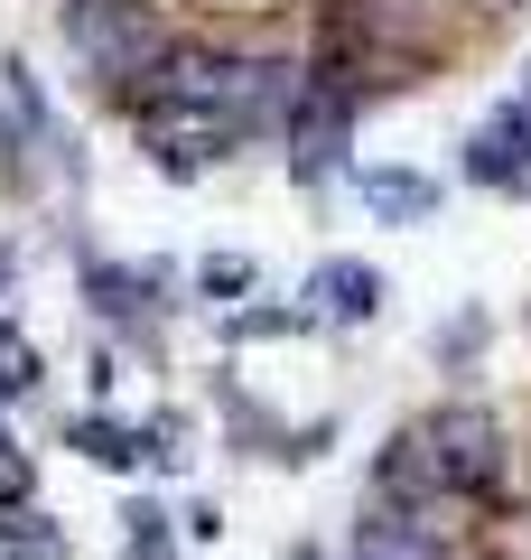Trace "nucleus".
I'll return each mask as SVG.
<instances>
[{
  "instance_id": "9",
  "label": "nucleus",
  "mask_w": 531,
  "mask_h": 560,
  "mask_svg": "<svg viewBox=\"0 0 531 560\" xmlns=\"http://www.w3.org/2000/svg\"><path fill=\"white\" fill-rule=\"evenodd\" d=\"M66 448H84L94 467H140L150 458V430H121V420L84 411V420H66Z\"/></svg>"
},
{
  "instance_id": "7",
  "label": "nucleus",
  "mask_w": 531,
  "mask_h": 560,
  "mask_svg": "<svg viewBox=\"0 0 531 560\" xmlns=\"http://www.w3.org/2000/svg\"><path fill=\"white\" fill-rule=\"evenodd\" d=\"M84 290H94V308L113 327H150V290H158V271H113V261H94V271H84Z\"/></svg>"
},
{
  "instance_id": "15",
  "label": "nucleus",
  "mask_w": 531,
  "mask_h": 560,
  "mask_svg": "<svg viewBox=\"0 0 531 560\" xmlns=\"http://www.w3.org/2000/svg\"><path fill=\"white\" fill-rule=\"evenodd\" d=\"M0 560H20V551H0Z\"/></svg>"
},
{
  "instance_id": "8",
  "label": "nucleus",
  "mask_w": 531,
  "mask_h": 560,
  "mask_svg": "<svg viewBox=\"0 0 531 560\" xmlns=\"http://www.w3.org/2000/svg\"><path fill=\"white\" fill-rule=\"evenodd\" d=\"M364 206L382 224H420L438 215V178H411V168H364Z\"/></svg>"
},
{
  "instance_id": "4",
  "label": "nucleus",
  "mask_w": 531,
  "mask_h": 560,
  "mask_svg": "<svg viewBox=\"0 0 531 560\" xmlns=\"http://www.w3.org/2000/svg\"><path fill=\"white\" fill-rule=\"evenodd\" d=\"M467 178L475 187H531V103H504L494 121H475Z\"/></svg>"
},
{
  "instance_id": "6",
  "label": "nucleus",
  "mask_w": 531,
  "mask_h": 560,
  "mask_svg": "<svg viewBox=\"0 0 531 560\" xmlns=\"http://www.w3.org/2000/svg\"><path fill=\"white\" fill-rule=\"evenodd\" d=\"M308 300H317V318H335V327H364V318L382 308V271H374V261H317Z\"/></svg>"
},
{
  "instance_id": "10",
  "label": "nucleus",
  "mask_w": 531,
  "mask_h": 560,
  "mask_svg": "<svg viewBox=\"0 0 531 560\" xmlns=\"http://www.w3.org/2000/svg\"><path fill=\"white\" fill-rule=\"evenodd\" d=\"M38 374H47V364H38V346H28L20 327L0 318V393H38Z\"/></svg>"
},
{
  "instance_id": "13",
  "label": "nucleus",
  "mask_w": 531,
  "mask_h": 560,
  "mask_svg": "<svg viewBox=\"0 0 531 560\" xmlns=\"http://www.w3.org/2000/svg\"><path fill=\"white\" fill-rule=\"evenodd\" d=\"M205 300H234V290H252V261H243V253H224V261H205Z\"/></svg>"
},
{
  "instance_id": "1",
  "label": "nucleus",
  "mask_w": 531,
  "mask_h": 560,
  "mask_svg": "<svg viewBox=\"0 0 531 560\" xmlns=\"http://www.w3.org/2000/svg\"><path fill=\"white\" fill-rule=\"evenodd\" d=\"M66 47H75L84 75H103V84L158 75V66L177 57L150 0H66Z\"/></svg>"
},
{
  "instance_id": "3",
  "label": "nucleus",
  "mask_w": 531,
  "mask_h": 560,
  "mask_svg": "<svg viewBox=\"0 0 531 560\" xmlns=\"http://www.w3.org/2000/svg\"><path fill=\"white\" fill-rule=\"evenodd\" d=\"M345 131H354V84H308V103H298L290 121H280V140H290V168L298 178H327L335 160H345Z\"/></svg>"
},
{
  "instance_id": "2",
  "label": "nucleus",
  "mask_w": 531,
  "mask_h": 560,
  "mask_svg": "<svg viewBox=\"0 0 531 560\" xmlns=\"http://www.w3.org/2000/svg\"><path fill=\"white\" fill-rule=\"evenodd\" d=\"M234 140H252L243 113H215V103H187V94H150L140 103V150H150L168 178H197V168L224 160Z\"/></svg>"
},
{
  "instance_id": "12",
  "label": "nucleus",
  "mask_w": 531,
  "mask_h": 560,
  "mask_svg": "<svg viewBox=\"0 0 531 560\" xmlns=\"http://www.w3.org/2000/svg\"><path fill=\"white\" fill-rule=\"evenodd\" d=\"M131 560H168V514H158V504H131Z\"/></svg>"
},
{
  "instance_id": "11",
  "label": "nucleus",
  "mask_w": 531,
  "mask_h": 560,
  "mask_svg": "<svg viewBox=\"0 0 531 560\" xmlns=\"http://www.w3.org/2000/svg\"><path fill=\"white\" fill-rule=\"evenodd\" d=\"M28 495H38V467H28V448L0 430V514H10V504H28Z\"/></svg>"
},
{
  "instance_id": "14",
  "label": "nucleus",
  "mask_w": 531,
  "mask_h": 560,
  "mask_svg": "<svg viewBox=\"0 0 531 560\" xmlns=\"http://www.w3.org/2000/svg\"><path fill=\"white\" fill-rule=\"evenodd\" d=\"M0 290H10V261H0Z\"/></svg>"
},
{
  "instance_id": "5",
  "label": "nucleus",
  "mask_w": 531,
  "mask_h": 560,
  "mask_svg": "<svg viewBox=\"0 0 531 560\" xmlns=\"http://www.w3.org/2000/svg\"><path fill=\"white\" fill-rule=\"evenodd\" d=\"M354 560H457V533H429L420 514L382 504V514L354 533Z\"/></svg>"
}]
</instances>
